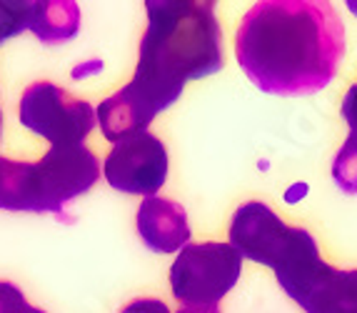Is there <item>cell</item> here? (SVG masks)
Instances as JSON below:
<instances>
[{
	"label": "cell",
	"instance_id": "obj_10",
	"mask_svg": "<svg viewBox=\"0 0 357 313\" xmlns=\"http://www.w3.org/2000/svg\"><path fill=\"white\" fill-rule=\"evenodd\" d=\"M325 268H328V263L322 261L320 248H317V241L312 238V233L307 228L295 226L292 243L287 248L285 259L275 268V278L280 283V289L298 306H303V301L307 298V293L312 291V286L317 283V278L322 276Z\"/></svg>",
	"mask_w": 357,
	"mask_h": 313
},
{
	"label": "cell",
	"instance_id": "obj_8",
	"mask_svg": "<svg viewBox=\"0 0 357 313\" xmlns=\"http://www.w3.org/2000/svg\"><path fill=\"white\" fill-rule=\"evenodd\" d=\"M137 233L153 253H178L190 243V223L183 203L170 198H143L137 208Z\"/></svg>",
	"mask_w": 357,
	"mask_h": 313
},
{
	"label": "cell",
	"instance_id": "obj_12",
	"mask_svg": "<svg viewBox=\"0 0 357 313\" xmlns=\"http://www.w3.org/2000/svg\"><path fill=\"white\" fill-rule=\"evenodd\" d=\"M45 45L68 43L80 31V8L73 0H33L30 28Z\"/></svg>",
	"mask_w": 357,
	"mask_h": 313
},
{
	"label": "cell",
	"instance_id": "obj_11",
	"mask_svg": "<svg viewBox=\"0 0 357 313\" xmlns=\"http://www.w3.org/2000/svg\"><path fill=\"white\" fill-rule=\"evenodd\" d=\"M300 308L305 313H357V268L340 271L328 263Z\"/></svg>",
	"mask_w": 357,
	"mask_h": 313
},
{
	"label": "cell",
	"instance_id": "obj_7",
	"mask_svg": "<svg viewBox=\"0 0 357 313\" xmlns=\"http://www.w3.org/2000/svg\"><path fill=\"white\" fill-rule=\"evenodd\" d=\"M292 233H295V226L282 223V218L270 205L260 201H248L232 213L227 238L240 259L255 261L275 271L290 248Z\"/></svg>",
	"mask_w": 357,
	"mask_h": 313
},
{
	"label": "cell",
	"instance_id": "obj_6",
	"mask_svg": "<svg viewBox=\"0 0 357 313\" xmlns=\"http://www.w3.org/2000/svg\"><path fill=\"white\" fill-rule=\"evenodd\" d=\"M167 148L150 131L137 133L113 145L102 163V173L110 188L128 196L153 198L167 181Z\"/></svg>",
	"mask_w": 357,
	"mask_h": 313
},
{
	"label": "cell",
	"instance_id": "obj_2",
	"mask_svg": "<svg viewBox=\"0 0 357 313\" xmlns=\"http://www.w3.org/2000/svg\"><path fill=\"white\" fill-rule=\"evenodd\" d=\"M148 28L130 83L158 113L170 108L188 80H203L225 66L222 28L215 3L148 0Z\"/></svg>",
	"mask_w": 357,
	"mask_h": 313
},
{
	"label": "cell",
	"instance_id": "obj_4",
	"mask_svg": "<svg viewBox=\"0 0 357 313\" xmlns=\"http://www.w3.org/2000/svg\"><path fill=\"white\" fill-rule=\"evenodd\" d=\"M20 126L45 138L50 145H85L96 128V108L70 91L38 80L28 85L20 96Z\"/></svg>",
	"mask_w": 357,
	"mask_h": 313
},
{
	"label": "cell",
	"instance_id": "obj_19",
	"mask_svg": "<svg viewBox=\"0 0 357 313\" xmlns=\"http://www.w3.org/2000/svg\"><path fill=\"white\" fill-rule=\"evenodd\" d=\"M0 138H3V110H0Z\"/></svg>",
	"mask_w": 357,
	"mask_h": 313
},
{
	"label": "cell",
	"instance_id": "obj_13",
	"mask_svg": "<svg viewBox=\"0 0 357 313\" xmlns=\"http://www.w3.org/2000/svg\"><path fill=\"white\" fill-rule=\"evenodd\" d=\"M333 181L345 196H357V133L350 131L333 161Z\"/></svg>",
	"mask_w": 357,
	"mask_h": 313
},
{
	"label": "cell",
	"instance_id": "obj_17",
	"mask_svg": "<svg viewBox=\"0 0 357 313\" xmlns=\"http://www.w3.org/2000/svg\"><path fill=\"white\" fill-rule=\"evenodd\" d=\"M340 113L345 118L347 128H350L352 133H357V83L350 85V91L345 93L342 105H340Z\"/></svg>",
	"mask_w": 357,
	"mask_h": 313
},
{
	"label": "cell",
	"instance_id": "obj_5",
	"mask_svg": "<svg viewBox=\"0 0 357 313\" xmlns=\"http://www.w3.org/2000/svg\"><path fill=\"white\" fill-rule=\"evenodd\" d=\"M100 178V161L88 145H53L38 163H30L33 213L66 218V205L88 193Z\"/></svg>",
	"mask_w": 357,
	"mask_h": 313
},
{
	"label": "cell",
	"instance_id": "obj_18",
	"mask_svg": "<svg viewBox=\"0 0 357 313\" xmlns=\"http://www.w3.org/2000/svg\"><path fill=\"white\" fill-rule=\"evenodd\" d=\"M178 313H220L218 306H180Z\"/></svg>",
	"mask_w": 357,
	"mask_h": 313
},
{
	"label": "cell",
	"instance_id": "obj_14",
	"mask_svg": "<svg viewBox=\"0 0 357 313\" xmlns=\"http://www.w3.org/2000/svg\"><path fill=\"white\" fill-rule=\"evenodd\" d=\"M30 15H33V0H3L0 3V43L28 31Z\"/></svg>",
	"mask_w": 357,
	"mask_h": 313
},
{
	"label": "cell",
	"instance_id": "obj_15",
	"mask_svg": "<svg viewBox=\"0 0 357 313\" xmlns=\"http://www.w3.org/2000/svg\"><path fill=\"white\" fill-rule=\"evenodd\" d=\"M0 313H48L30 306L23 291L10 281H0Z\"/></svg>",
	"mask_w": 357,
	"mask_h": 313
},
{
	"label": "cell",
	"instance_id": "obj_16",
	"mask_svg": "<svg viewBox=\"0 0 357 313\" xmlns=\"http://www.w3.org/2000/svg\"><path fill=\"white\" fill-rule=\"evenodd\" d=\"M120 313H170V308L160 298H135L120 308Z\"/></svg>",
	"mask_w": 357,
	"mask_h": 313
},
{
	"label": "cell",
	"instance_id": "obj_3",
	"mask_svg": "<svg viewBox=\"0 0 357 313\" xmlns=\"http://www.w3.org/2000/svg\"><path fill=\"white\" fill-rule=\"evenodd\" d=\"M240 271L243 259L230 243H188L170 265V291L180 306H218Z\"/></svg>",
	"mask_w": 357,
	"mask_h": 313
},
{
	"label": "cell",
	"instance_id": "obj_9",
	"mask_svg": "<svg viewBox=\"0 0 357 313\" xmlns=\"http://www.w3.org/2000/svg\"><path fill=\"white\" fill-rule=\"evenodd\" d=\"M155 115H158V110L145 101L143 93L132 83L123 85L120 91L105 98L96 110L102 138L110 140L113 145L130 138V136H137V133H145L150 123L155 121Z\"/></svg>",
	"mask_w": 357,
	"mask_h": 313
},
{
	"label": "cell",
	"instance_id": "obj_1",
	"mask_svg": "<svg viewBox=\"0 0 357 313\" xmlns=\"http://www.w3.org/2000/svg\"><path fill=\"white\" fill-rule=\"evenodd\" d=\"M235 55L262 93L312 96L337 73L345 25L328 0H262L240 20Z\"/></svg>",
	"mask_w": 357,
	"mask_h": 313
}]
</instances>
